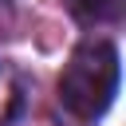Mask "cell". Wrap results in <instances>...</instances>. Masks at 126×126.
<instances>
[{"mask_svg": "<svg viewBox=\"0 0 126 126\" xmlns=\"http://www.w3.org/2000/svg\"><path fill=\"white\" fill-rule=\"evenodd\" d=\"M63 8L71 12L75 24H83V28H98V24H114V20H122L126 0H63Z\"/></svg>", "mask_w": 126, "mask_h": 126, "instance_id": "obj_2", "label": "cell"}, {"mask_svg": "<svg viewBox=\"0 0 126 126\" xmlns=\"http://www.w3.org/2000/svg\"><path fill=\"white\" fill-rule=\"evenodd\" d=\"M20 114V83L12 79V71L0 67V126H8Z\"/></svg>", "mask_w": 126, "mask_h": 126, "instance_id": "obj_3", "label": "cell"}, {"mask_svg": "<svg viewBox=\"0 0 126 126\" xmlns=\"http://www.w3.org/2000/svg\"><path fill=\"white\" fill-rule=\"evenodd\" d=\"M118 47L110 39H83L59 75V102L83 122L102 118L118 94Z\"/></svg>", "mask_w": 126, "mask_h": 126, "instance_id": "obj_1", "label": "cell"}]
</instances>
